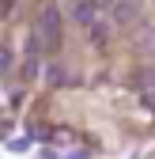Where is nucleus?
<instances>
[{
  "instance_id": "f257e3e1",
  "label": "nucleus",
  "mask_w": 155,
  "mask_h": 159,
  "mask_svg": "<svg viewBox=\"0 0 155 159\" xmlns=\"http://www.w3.org/2000/svg\"><path fill=\"white\" fill-rule=\"evenodd\" d=\"M38 38L46 42V53H57L61 49V11L53 4H46L38 11Z\"/></svg>"
},
{
  "instance_id": "f03ea898",
  "label": "nucleus",
  "mask_w": 155,
  "mask_h": 159,
  "mask_svg": "<svg viewBox=\"0 0 155 159\" xmlns=\"http://www.w3.org/2000/svg\"><path fill=\"white\" fill-rule=\"evenodd\" d=\"M68 15H72L80 27H91V23H99V8H95V0H72Z\"/></svg>"
},
{
  "instance_id": "7ed1b4c3",
  "label": "nucleus",
  "mask_w": 155,
  "mask_h": 159,
  "mask_svg": "<svg viewBox=\"0 0 155 159\" xmlns=\"http://www.w3.org/2000/svg\"><path fill=\"white\" fill-rule=\"evenodd\" d=\"M110 15H113V23H132V19H136V4H132V0H117V4L110 8Z\"/></svg>"
},
{
  "instance_id": "20e7f679",
  "label": "nucleus",
  "mask_w": 155,
  "mask_h": 159,
  "mask_svg": "<svg viewBox=\"0 0 155 159\" xmlns=\"http://www.w3.org/2000/svg\"><path fill=\"white\" fill-rule=\"evenodd\" d=\"M46 80H49L53 87H61V84H64V72H61V65H49V68H46Z\"/></svg>"
},
{
  "instance_id": "39448f33",
  "label": "nucleus",
  "mask_w": 155,
  "mask_h": 159,
  "mask_svg": "<svg viewBox=\"0 0 155 159\" xmlns=\"http://www.w3.org/2000/svg\"><path fill=\"white\" fill-rule=\"evenodd\" d=\"M113 4H117V0H95V8H99V11H110Z\"/></svg>"
}]
</instances>
